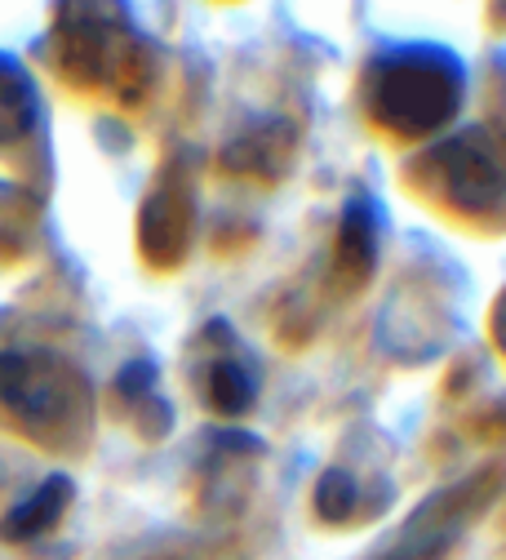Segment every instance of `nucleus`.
I'll return each instance as SVG.
<instances>
[{"instance_id":"f257e3e1","label":"nucleus","mask_w":506,"mask_h":560,"mask_svg":"<svg viewBox=\"0 0 506 560\" xmlns=\"http://www.w3.org/2000/svg\"><path fill=\"white\" fill-rule=\"evenodd\" d=\"M378 116H387L396 129H426L440 125L458 107V67H436L431 54H404L396 58L391 77L378 81Z\"/></svg>"},{"instance_id":"f03ea898","label":"nucleus","mask_w":506,"mask_h":560,"mask_svg":"<svg viewBox=\"0 0 506 560\" xmlns=\"http://www.w3.org/2000/svg\"><path fill=\"white\" fill-rule=\"evenodd\" d=\"M62 499H67V485H62V480H54V485L45 489V494H36V499H32V508H23V512L10 521V529H14V534H36V529H45V525L62 512Z\"/></svg>"}]
</instances>
